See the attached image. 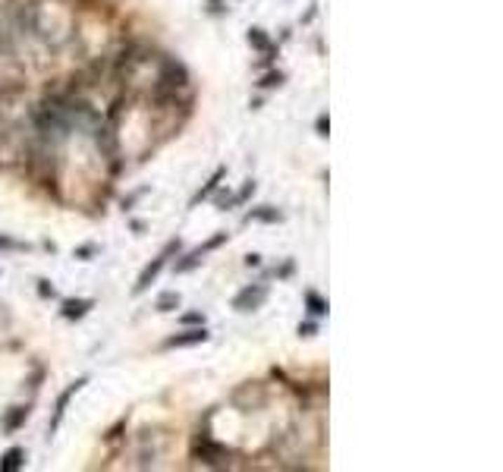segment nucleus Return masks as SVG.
Returning a JSON list of instances; mask_svg holds the SVG:
<instances>
[{"label": "nucleus", "instance_id": "f257e3e1", "mask_svg": "<svg viewBox=\"0 0 503 472\" xmlns=\"http://www.w3.org/2000/svg\"><path fill=\"white\" fill-rule=\"evenodd\" d=\"M173 252H180V239H173V243H167V245H164V252H161V255L154 258V262L148 264L145 271H142V274H139V281H135V290H133V293H145V290L152 287L154 281H158V274H161V271H164V264L170 262V255H173Z\"/></svg>", "mask_w": 503, "mask_h": 472}, {"label": "nucleus", "instance_id": "f03ea898", "mask_svg": "<svg viewBox=\"0 0 503 472\" xmlns=\"http://www.w3.org/2000/svg\"><path fill=\"white\" fill-rule=\"evenodd\" d=\"M224 243H227V234H217V236H211V239H208L205 245H199V249H195V252H189V255L182 258V262H176V274H186V271L199 268V264L205 262V255H208V252H214V249H217V245H224Z\"/></svg>", "mask_w": 503, "mask_h": 472}, {"label": "nucleus", "instance_id": "7ed1b4c3", "mask_svg": "<svg viewBox=\"0 0 503 472\" xmlns=\"http://www.w3.org/2000/svg\"><path fill=\"white\" fill-rule=\"evenodd\" d=\"M88 384V378H79V381H73V384L67 387V391L60 393V397H57V406H54V416H51V425H48V431L51 435H54L57 429H60V422H63V416H67V406H69V400L76 397V393L82 391V387Z\"/></svg>", "mask_w": 503, "mask_h": 472}, {"label": "nucleus", "instance_id": "20e7f679", "mask_svg": "<svg viewBox=\"0 0 503 472\" xmlns=\"http://www.w3.org/2000/svg\"><path fill=\"white\" fill-rule=\"evenodd\" d=\"M264 299H267V287L264 283H255V287H246L243 293H236L233 309H236V312H255Z\"/></svg>", "mask_w": 503, "mask_h": 472}, {"label": "nucleus", "instance_id": "39448f33", "mask_svg": "<svg viewBox=\"0 0 503 472\" xmlns=\"http://www.w3.org/2000/svg\"><path fill=\"white\" fill-rule=\"evenodd\" d=\"M211 334L205 328H192V331H182V334H173V337L164 340V350H180V346H199V344H208Z\"/></svg>", "mask_w": 503, "mask_h": 472}, {"label": "nucleus", "instance_id": "423d86ee", "mask_svg": "<svg viewBox=\"0 0 503 472\" xmlns=\"http://www.w3.org/2000/svg\"><path fill=\"white\" fill-rule=\"evenodd\" d=\"M25 466V450L22 447H10L4 457H0V472H16Z\"/></svg>", "mask_w": 503, "mask_h": 472}, {"label": "nucleus", "instance_id": "0eeeda50", "mask_svg": "<svg viewBox=\"0 0 503 472\" xmlns=\"http://www.w3.org/2000/svg\"><path fill=\"white\" fill-rule=\"evenodd\" d=\"M91 306H95L91 299H67V302H63V309H60V315H63L67 321H76V318H82V315L88 312Z\"/></svg>", "mask_w": 503, "mask_h": 472}, {"label": "nucleus", "instance_id": "6e6552de", "mask_svg": "<svg viewBox=\"0 0 503 472\" xmlns=\"http://www.w3.org/2000/svg\"><path fill=\"white\" fill-rule=\"evenodd\" d=\"M224 177H227V170H224V167H217V170H214V177L208 180V183L201 186V189H199V192H195V196H192V205H199L201 198H208V196H211V192H214V189H217V186H220V180H224Z\"/></svg>", "mask_w": 503, "mask_h": 472}, {"label": "nucleus", "instance_id": "1a4fd4ad", "mask_svg": "<svg viewBox=\"0 0 503 472\" xmlns=\"http://www.w3.org/2000/svg\"><path fill=\"white\" fill-rule=\"evenodd\" d=\"M25 419H29V406H13V410L6 412V419H4V431H16Z\"/></svg>", "mask_w": 503, "mask_h": 472}, {"label": "nucleus", "instance_id": "9d476101", "mask_svg": "<svg viewBox=\"0 0 503 472\" xmlns=\"http://www.w3.org/2000/svg\"><path fill=\"white\" fill-rule=\"evenodd\" d=\"M249 44L255 50H264V54H274V44H271V38H267V32L264 29H249Z\"/></svg>", "mask_w": 503, "mask_h": 472}, {"label": "nucleus", "instance_id": "9b49d317", "mask_svg": "<svg viewBox=\"0 0 503 472\" xmlns=\"http://www.w3.org/2000/svg\"><path fill=\"white\" fill-rule=\"evenodd\" d=\"M246 221H283V215H280L277 208H271V205H264V208H258V211H249L246 215Z\"/></svg>", "mask_w": 503, "mask_h": 472}, {"label": "nucleus", "instance_id": "f8f14e48", "mask_svg": "<svg viewBox=\"0 0 503 472\" xmlns=\"http://www.w3.org/2000/svg\"><path fill=\"white\" fill-rule=\"evenodd\" d=\"M305 306H309V312L315 315V318H324V315H328V302H324L318 293H305Z\"/></svg>", "mask_w": 503, "mask_h": 472}, {"label": "nucleus", "instance_id": "ddd939ff", "mask_svg": "<svg viewBox=\"0 0 503 472\" xmlns=\"http://www.w3.org/2000/svg\"><path fill=\"white\" fill-rule=\"evenodd\" d=\"M180 309V293H161L158 296V312H176Z\"/></svg>", "mask_w": 503, "mask_h": 472}, {"label": "nucleus", "instance_id": "4468645a", "mask_svg": "<svg viewBox=\"0 0 503 472\" xmlns=\"http://www.w3.org/2000/svg\"><path fill=\"white\" fill-rule=\"evenodd\" d=\"M283 82V73H267L264 79L258 82V88H274V86H280Z\"/></svg>", "mask_w": 503, "mask_h": 472}, {"label": "nucleus", "instance_id": "2eb2a0df", "mask_svg": "<svg viewBox=\"0 0 503 472\" xmlns=\"http://www.w3.org/2000/svg\"><path fill=\"white\" fill-rule=\"evenodd\" d=\"M315 129H318V135H328L330 133V117H328V114H321V117H318Z\"/></svg>", "mask_w": 503, "mask_h": 472}, {"label": "nucleus", "instance_id": "dca6fc26", "mask_svg": "<svg viewBox=\"0 0 503 472\" xmlns=\"http://www.w3.org/2000/svg\"><path fill=\"white\" fill-rule=\"evenodd\" d=\"M182 321H186V325H205V315H201V312H189V315H182Z\"/></svg>", "mask_w": 503, "mask_h": 472}, {"label": "nucleus", "instance_id": "f3484780", "mask_svg": "<svg viewBox=\"0 0 503 472\" xmlns=\"http://www.w3.org/2000/svg\"><path fill=\"white\" fill-rule=\"evenodd\" d=\"M318 328L311 325V321H305V325H299V337H315Z\"/></svg>", "mask_w": 503, "mask_h": 472}, {"label": "nucleus", "instance_id": "a211bd4d", "mask_svg": "<svg viewBox=\"0 0 503 472\" xmlns=\"http://www.w3.org/2000/svg\"><path fill=\"white\" fill-rule=\"evenodd\" d=\"M38 293H41V296H54V287H48V281H38Z\"/></svg>", "mask_w": 503, "mask_h": 472}, {"label": "nucleus", "instance_id": "6ab92c4d", "mask_svg": "<svg viewBox=\"0 0 503 472\" xmlns=\"http://www.w3.org/2000/svg\"><path fill=\"white\" fill-rule=\"evenodd\" d=\"M0 249H22V245L13 243V239H6V236H0Z\"/></svg>", "mask_w": 503, "mask_h": 472}, {"label": "nucleus", "instance_id": "aec40b11", "mask_svg": "<svg viewBox=\"0 0 503 472\" xmlns=\"http://www.w3.org/2000/svg\"><path fill=\"white\" fill-rule=\"evenodd\" d=\"M91 252H95V245H82V249H79V252H76V255H79V258H88V255H91Z\"/></svg>", "mask_w": 503, "mask_h": 472}, {"label": "nucleus", "instance_id": "412c9836", "mask_svg": "<svg viewBox=\"0 0 503 472\" xmlns=\"http://www.w3.org/2000/svg\"><path fill=\"white\" fill-rule=\"evenodd\" d=\"M246 264H249V268H258L261 262H258V255H246Z\"/></svg>", "mask_w": 503, "mask_h": 472}]
</instances>
